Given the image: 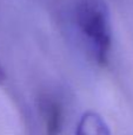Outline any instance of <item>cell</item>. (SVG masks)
I'll list each match as a JSON object with an SVG mask.
<instances>
[{
	"mask_svg": "<svg viewBox=\"0 0 133 135\" xmlns=\"http://www.w3.org/2000/svg\"><path fill=\"white\" fill-rule=\"evenodd\" d=\"M73 23L94 63L107 65L112 51V25L110 7L105 0H77Z\"/></svg>",
	"mask_w": 133,
	"mask_h": 135,
	"instance_id": "1",
	"label": "cell"
},
{
	"mask_svg": "<svg viewBox=\"0 0 133 135\" xmlns=\"http://www.w3.org/2000/svg\"><path fill=\"white\" fill-rule=\"evenodd\" d=\"M37 108L44 127V135H60L64 123V108L61 102L51 94H40Z\"/></svg>",
	"mask_w": 133,
	"mask_h": 135,
	"instance_id": "2",
	"label": "cell"
},
{
	"mask_svg": "<svg viewBox=\"0 0 133 135\" xmlns=\"http://www.w3.org/2000/svg\"><path fill=\"white\" fill-rule=\"evenodd\" d=\"M75 135H112V133L100 114L87 110L78 121Z\"/></svg>",
	"mask_w": 133,
	"mask_h": 135,
	"instance_id": "3",
	"label": "cell"
},
{
	"mask_svg": "<svg viewBox=\"0 0 133 135\" xmlns=\"http://www.w3.org/2000/svg\"><path fill=\"white\" fill-rule=\"evenodd\" d=\"M5 78H6V75H5V71L4 69L1 68V65H0V84L2 83V82L5 81Z\"/></svg>",
	"mask_w": 133,
	"mask_h": 135,
	"instance_id": "4",
	"label": "cell"
}]
</instances>
